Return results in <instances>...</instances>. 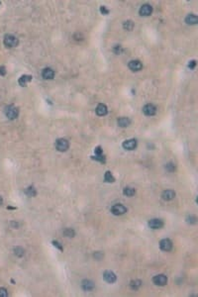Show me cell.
Returning <instances> with one entry per match:
<instances>
[{"label": "cell", "instance_id": "6da1fadb", "mask_svg": "<svg viewBox=\"0 0 198 297\" xmlns=\"http://www.w3.org/2000/svg\"><path fill=\"white\" fill-rule=\"evenodd\" d=\"M5 116L10 120H15L19 115V109L14 105H9L4 110Z\"/></svg>", "mask_w": 198, "mask_h": 297}, {"label": "cell", "instance_id": "7a4b0ae2", "mask_svg": "<svg viewBox=\"0 0 198 297\" xmlns=\"http://www.w3.org/2000/svg\"><path fill=\"white\" fill-rule=\"evenodd\" d=\"M3 43L7 48H14V47L18 46L19 40L13 35H5Z\"/></svg>", "mask_w": 198, "mask_h": 297}, {"label": "cell", "instance_id": "3957f363", "mask_svg": "<svg viewBox=\"0 0 198 297\" xmlns=\"http://www.w3.org/2000/svg\"><path fill=\"white\" fill-rule=\"evenodd\" d=\"M69 148V143L66 139L61 138L56 141V149L59 152H66Z\"/></svg>", "mask_w": 198, "mask_h": 297}, {"label": "cell", "instance_id": "277c9868", "mask_svg": "<svg viewBox=\"0 0 198 297\" xmlns=\"http://www.w3.org/2000/svg\"><path fill=\"white\" fill-rule=\"evenodd\" d=\"M111 212H112V214H114V215L120 216V215H123V214L126 213L127 208L124 205H122V204H115V205L112 206Z\"/></svg>", "mask_w": 198, "mask_h": 297}, {"label": "cell", "instance_id": "5b68a950", "mask_svg": "<svg viewBox=\"0 0 198 297\" xmlns=\"http://www.w3.org/2000/svg\"><path fill=\"white\" fill-rule=\"evenodd\" d=\"M153 282L156 285L159 286H164L167 283V277L164 274H157V275L153 277Z\"/></svg>", "mask_w": 198, "mask_h": 297}, {"label": "cell", "instance_id": "8992f818", "mask_svg": "<svg viewBox=\"0 0 198 297\" xmlns=\"http://www.w3.org/2000/svg\"><path fill=\"white\" fill-rule=\"evenodd\" d=\"M143 112H144L145 115L147 116H154L155 114L157 113V107L154 105V104H146L144 107H143Z\"/></svg>", "mask_w": 198, "mask_h": 297}, {"label": "cell", "instance_id": "52a82bcc", "mask_svg": "<svg viewBox=\"0 0 198 297\" xmlns=\"http://www.w3.org/2000/svg\"><path fill=\"white\" fill-rule=\"evenodd\" d=\"M148 225L151 229H154V230H157V229H162L164 227V223L162 219H152V220L149 221Z\"/></svg>", "mask_w": 198, "mask_h": 297}, {"label": "cell", "instance_id": "ba28073f", "mask_svg": "<svg viewBox=\"0 0 198 297\" xmlns=\"http://www.w3.org/2000/svg\"><path fill=\"white\" fill-rule=\"evenodd\" d=\"M137 145H138V142L136 139H130V140L125 141L124 143L122 144V147L125 150H128V151H133V150H135L137 148Z\"/></svg>", "mask_w": 198, "mask_h": 297}, {"label": "cell", "instance_id": "9c48e42d", "mask_svg": "<svg viewBox=\"0 0 198 297\" xmlns=\"http://www.w3.org/2000/svg\"><path fill=\"white\" fill-rule=\"evenodd\" d=\"M160 248L164 252H169L172 249V242L169 239H162L160 242Z\"/></svg>", "mask_w": 198, "mask_h": 297}, {"label": "cell", "instance_id": "30bf717a", "mask_svg": "<svg viewBox=\"0 0 198 297\" xmlns=\"http://www.w3.org/2000/svg\"><path fill=\"white\" fill-rule=\"evenodd\" d=\"M139 13L141 16L148 17L150 15H152L153 13V7L150 4H144L141 6V8L139 10Z\"/></svg>", "mask_w": 198, "mask_h": 297}, {"label": "cell", "instance_id": "8fae6325", "mask_svg": "<svg viewBox=\"0 0 198 297\" xmlns=\"http://www.w3.org/2000/svg\"><path fill=\"white\" fill-rule=\"evenodd\" d=\"M103 277L105 279V281H107L108 283H114L117 280V276L113 271L111 270H106L103 273Z\"/></svg>", "mask_w": 198, "mask_h": 297}, {"label": "cell", "instance_id": "7c38bea8", "mask_svg": "<svg viewBox=\"0 0 198 297\" xmlns=\"http://www.w3.org/2000/svg\"><path fill=\"white\" fill-rule=\"evenodd\" d=\"M128 66L129 68L131 69L132 71H140L143 68V64L142 62L138 59H134V61H131L128 64Z\"/></svg>", "mask_w": 198, "mask_h": 297}, {"label": "cell", "instance_id": "4fadbf2b", "mask_svg": "<svg viewBox=\"0 0 198 297\" xmlns=\"http://www.w3.org/2000/svg\"><path fill=\"white\" fill-rule=\"evenodd\" d=\"M81 287L84 291H92L95 288L94 282L89 279H84L81 282Z\"/></svg>", "mask_w": 198, "mask_h": 297}, {"label": "cell", "instance_id": "5bb4252c", "mask_svg": "<svg viewBox=\"0 0 198 297\" xmlns=\"http://www.w3.org/2000/svg\"><path fill=\"white\" fill-rule=\"evenodd\" d=\"M108 113V109H107V106L105 105L103 103H100L97 105L96 107V114L98 116H105L107 115Z\"/></svg>", "mask_w": 198, "mask_h": 297}, {"label": "cell", "instance_id": "9a60e30c", "mask_svg": "<svg viewBox=\"0 0 198 297\" xmlns=\"http://www.w3.org/2000/svg\"><path fill=\"white\" fill-rule=\"evenodd\" d=\"M42 76L44 79H52L55 76V71L50 67H46L42 72Z\"/></svg>", "mask_w": 198, "mask_h": 297}, {"label": "cell", "instance_id": "2e32d148", "mask_svg": "<svg viewBox=\"0 0 198 297\" xmlns=\"http://www.w3.org/2000/svg\"><path fill=\"white\" fill-rule=\"evenodd\" d=\"M175 197V192L174 190H164L162 194V198L164 201H169L172 200Z\"/></svg>", "mask_w": 198, "mask_h": 297}, {"label": "cell", "instance_id": "e0dca14e", "mask_svg": "<svg viewBox=\"0 0 198 297\" xmlns=\"http://www.w3.org/2000/svg\"><path fill=\"white\" fill-rule=\"evenodd\" d=\"M197 22H198V18L196 15H194V14H189L185 17V23L187 25H195V24H197Z\"/></svg>", "mask_w": 198, "mask_h": 297}, {"label": "cell", "instance_id": "ac0fdd59", "mask_svg": "<svg viewBox=\"0 0 198 297\" xmlns=\"http://www.w3.org/2000/svg\"><path fill=\"white\" fill-rule=\"evenodd\" d=\"M32 78H33L32 75H29V74H24V75H22L19 78L18 82H19V84L21 86H26V84L28 83V82L31 81Z\"/></svg>", "mask_w": 198, "mask_h": 297}, {"label": "cell", "instance_id": "d6986e66", "mask_svg": "<svg viewBox=\"0 0 198 297\" xmlns=\"http://www.w3.org/2000/svg\"><path fill=\"white\" fill-rule=\"evenodd\" d=\"M117 123H118V126L119 127H122V128H126V127H128L130 124H131V120H130L129 118H127V117H121V118L118 119Z\"/></svg>", "mask_w": 198, "mask_h": 297}, {"label": "cell", "instance_id": "ffe728a7", "mask_svg": "<svg viewBox=\"0 0 198 297\" xmlns=\"http://www.w3.org/2000/svg\"><path fill=\"white\" fill-rule=\"evenodd\" d=\"M135 193H136V190H135L133 187H125L124 189H123V194H124L125 196H128V197H132L133 195H135Z\"/></svg>", "mask_w": 198, "mask_h": 297}, {"label": "cell", "instance_id": "44dd1931", "mask_svg": "<svg viewBox=\"0 0 198 297\" xmlns=\"http://www.w3.org/2000/svg\"><path fill=\"white\" fill-rule=\"evenodd\" d=\"M142 285V281L140 279H136V280H132L130 282V287H131L133 290H138Z\"/></svg>", "mask_w": 198, "mask_h": 297}, {"label": "cell", "instance_id": "7402d4cb", "mask_svg": "<svg viewBox=\"0 0 198 297\" xmlns=\"http://www.w3.org/2000/svg\"><path fill=\"white\" fill-rule=\"evenodd\" d=\"M104 180L106 181V182H108V183H111V182H114L115 181V178L113 176V174L111 173V171H107L106 173H105V174H104Z\"/></svg>", "mask_w": 198, "mask_h": 297}, {"label": "cell", "instance_id": "603a6c76", "mask_svg": "<svg viewBox=\"0 0 198 297\" xmlns=\"http://www.w3.org/2000/svg\"><path fill=\"white\" fill-rule=\"evenodd\" d=\"M123 28L127 30V31H132L133 28H134V23L131 20H127V21H125L123 23Z\"/></svg>", "mask_w": 198, "mask_h": 297}, {"label": "cell", "instance_id": "cb8c5ba5", "mask_svg": "<svg viewBox=\"0 0 198 297\" xmlns=\"http://www.w3.org/2000/svg\"><path fill=\"white\" fill-rule=\"evenodd\" d=\"M91 159H95V161H100L101 164H105V163H106V157H105L103 154H95V156L91 157Z\"/></svg>", "mask_w": 198, "mask_h": 297}, {"label": "cell", "instance_id": "d4e9b609", "mask_svg": "<svg viewBox=\"0 0 198 297\" xmlns=\"http://www.w3.org/2000/svg\"><path fill=\"white\" fill-rule=\"evenodd\" d=\"M25 193H26L27 195L30 196V197H34V196L37 195V191H36V189H35L33 186H29L28 188L25 190Z\"/></svg>", "mask_w": 198, "mask_h": 297}, {"label": "cell", "instance_id": "484cf974", "mask_svg": "<svg viewBox=\"0 0 198 297\" xmlns=\"http://www.w3.org/2000/svg\"><path fill=\"white\" fill-rule=\"evenodd\" d=\"M64 235L66 237H69V238H72V237L76 236V232H74L73 229L66 228V230L64 231Z\"/></svg>", "mask_w": 198, "mask_h": 297}, {"label": "cell", "instance_id": "4316f807", "mask_svg": "<svg viewBox=\"0 0 198 297\" xmlns=\"http://www.w3.org/2000/svg\"><path fill=\"white\" fill-rule=\"evenodd\" d=\"M14 254H16L17 256L21 258V256H24L25 251H24V249L21 248V247H16V248H14Z\"/></svg>", "mask_w": 198, "mask_h": 297}, {"label": "cell", "instance_id": "83f0119b", "mask_svg": "<svg viewBox=\"0 0 198 297\" xmlns=\"http://www.w3.org/2000/svg\"><path fill=\"white\" fill-rule=\"evenodd\" d=\"M164 168L167 171H169V173H174L176 166H175V164H174V163H169V164H165Z\"/></svg>", "mask_w": 198, "mask_h": 297}, {"label": "cell", "instance_id": "f1b7e54d", "mask_svg": "<svg viewBox=\"0 0 198 297\" xmlns=\"http://www.w3.org/2000/svg\"><path fill=\"white\" fill-rule=\"evenodd\" d=\"M186 221L188 222L189 224H195L197 222V218L195 215H190L186 218Z\"/></svg>", "mask_w": 198, "mask_h": 297}, {"label": "cell", "instance_id": "f546056e", "mask_svg": "<svg viewBox=\"0 0 198 297\" xmlns=\"http://www.w3.org/2000/svg\"><path fill=\"white\" fill-rule=\"evenodd\" d=\"M103 256L104 254H102V253H100V252H96L94 254H93V256H94V259H97V261H100L102 258H103Z\"/></svg>", "mask_w": 198, "mask_h": 297}, {"label": "cell", "instance_id": "4dcf8cb0", "mask_svg": "<svg viewBox=\"0 0 198 297\" xmlns=\"http://www.w3.org/2000/svg\"><path fill=\"white\" fill-rule=\"evenodd\" d=\"M8 296V292L7 290L3 287H0V297H7Z\"/></svg>", "mask_w": 198, "mask_h": 297}, {"label": "cell", "instance_id": "1f68e13d", "mask_svg": "<svg viewBox=\"0 0 198 297\" xmlns=\"http://www.w3.org/2000/svg\"><path fill=\"white\" fill-rule=\"evenodd\" d=\"M100 12H101L102 14H104V15L109 14V10L107 9L105 6H101V7H100Z\"/></svg>", "mask_w": 198, "mask_h": 297}, {"label": "cell", "instance_id": "d6a6232c", "mask_svg": "<svg viewBox=\"0 0 198 297\" xmlns=\"http://www.w3.org/2000/svg\"><path fill=\"white\" fill-rule=\"evenodd\" d=\"M52 245H54L55 247H57V248L59 249V251H62V249H62V246L57 241H52Z\"/></svg>", "mask_w": 198, "mask_h": 297}, {"label": "cell", "instance_id": "836d02e7", "mask_svg": "<svg viewBox=\"0 0 198 297\" xmlns=\"http://www.w3.org/2000/svg\"><path fill=\"white\" fill-rule=\"evenodd\" d=\"M94 153H95V154H103V152H102L101 147H100V146L96 147V148L94 149Z\"/></svg>", "mask_w": 198, "mask_h": 297}, {"label": "cell", "instance_id": "e575fe53", "mask_svg": "<svg viewBox=\"0 0 198 297\" xmlns=\"http://www.w3.org/2000/svg\"><path fill=\"white\" fill-rule=\"evenodd\" d=\"M195 66H196V61H194V59H193V61H191L188 64V67H189L190 69H194Z\"/></svg>", "mask_w": 198, "mask_h": 297}, {"label": "cell", "instance_id": "d590c367", "mask_svg": "<svg viewBox=\"0 0 198 297\" xmlns=\"http://www.w3.org/2000/svg\"><path fill=\"white\" fill-rule=\"evenodd\" d=\"M0 75H2V76H5L6 75V68H5V66H0Z\"/></svg>", "mask_w": 198, "mask_h": 297}, {"label": "cell", "instance_id": "8d00e7d4", "mask_svg": "<svg viewBox=\"0 0 198 297\" xmlns=\"http://www.w3.org/2000/svg\"><path fill=\"white\" fill-rule=\"evenodd\" d=\"M114 52L116 54H120L122 52V48H121V46H117L116 48L114 49Z\"/></svg>", "mask_w": 198, "mask_h": 297}, {"label": "cell", "instance_id": "74e56055", "mask_svg": "<svg viewBox=\"0 0 198 297\" xmlns=\"http://www.w3.org/2000/svg\"><path fill=\"white\" fill-rule=\"evenodd\" d=\"M2 203H3V198H2V197L0 196V205H1Z\"/></svg>", "mask_w": 198, "mask_h": 297}]
</instances>
